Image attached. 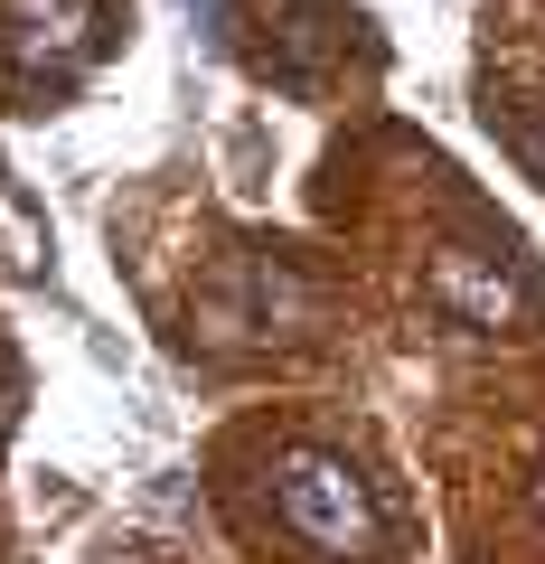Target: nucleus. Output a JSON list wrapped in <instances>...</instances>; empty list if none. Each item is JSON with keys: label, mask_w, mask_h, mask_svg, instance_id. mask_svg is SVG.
<instances>
[{"label": "nucleus", "mask_w": 545, "mask_h": 564, "mask_svg": "<svg viewBox=\"0 0 545 564\" xmlns=\"http://www.w3.org/2000/svg\"><path fill=\"white\" fill-rule=\"evenodd\" d=\"M433 292H443V302L461 311L470 329H499L508 311H517V282H508L499 263H480V254H470V245H451V254L433 263Z\"/></svg>", "instance_id": "3"}, {"label": "nucleus", "mask_w": 545, "mask_h": 564, "mask_svg": "<svg viewBox=\"0 0 545 564\" xmlns=\"http://www.w3.org/2000/svg\"><path fill=\"white\" fill-rule=\"evenodd\" d=\"M273 518L310 545V555H367L377 545V499L339 452H283L273 462Z\"/></svg>", "instance_id": "1"}, {"label": "nucleus", "mask_w": 545, "mask_h": 564, "mask_svg": "<svg viewBox=\"0 0 545 564\" xmlns=\"http://www.w3.org/2000/svg\"><path fill=\"white\" fill-rule=\"evenodd\" d=\"M489 122H508V141H517V161L545 180V104H489Z\"/></svg>", "instance_id": "4"}, {"label": "nucleus", "mask_w": 545, "mask_h": 564, "mask_svg": "<svg viewBox=\"0 0 545 564\" xmlns=\"http://www.w3.org/2000/svg\"><path fill=\"white\" fill-rule=\"evenodd\" d=\"M103 0H0V57L20 85H76L103 57Z\"/></svg>", "instance_id": "2"}]
</instances>
